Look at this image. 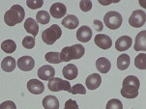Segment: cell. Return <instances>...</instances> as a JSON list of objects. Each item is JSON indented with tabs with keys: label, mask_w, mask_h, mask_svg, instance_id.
Here are the masks:
<instances>
[{
	"label": "cell",
	"mask_w": 146,
	"mask_h": 109,
	"mask_svg": "<svg viewBox=\"0 0 146 109\" xmlns=\"http://www.w3.org/2000/svg\"><path fill=\"white\" fill-rule=\"evenodd\" d=\"M140 82L137 76L129 75L123 81V87L121 89V95L126 98H135L138 96Z\"/></svg>",
	"instance_id": "cell-1"
},
{
	"label": "cell",
	"mask_w": 146,
	"mask_h": 109,
	"mask_svg": "<svg viewBox=\"0 0 146 109\" xmlns=\"http://www.w3.org/2000/svg\"><path fill=\"white\" fill-rule=\"evenodd\" d=\"M25 17V12L21 5L16 4L11 7L8 11L5 13L4 16V21L7 25L9 26H15L17 24L21 23L24 19Z\"/></svg>",
	"instance_id": "cell-2"
},
{
	"label": "cell",
	"mask_w": 146,
	"mask_h": 109,
	"mask_svg": "<svg viewBox=\"0 0 146 109\" xmlns=\"http://www.w3.org/2000/svg\"><path fill=\"white\" fill-rule=\"evenodd\" d=\"M85 48L81 44H74L72 46H66L60 53V59L62 62H69L71 60L80 59L84 55Z\"/></svg>",
	"instance_id": "cell-3"
},
{
	"label": "cell",
	"mask_w": 146,
	"mask_h": 109,
	"mask_svg": "<svg viewBox=\"0 0 146 109\" xmlns=\"http://www.w3.org/2000/svg\"><path fill=\"white\" fill-rule=\"evenodd\" d=\"M62 35V30L57 24H52L42 33V40L46 44H53Z\"/></svg>",
	"instance_id": "cell-4"
},
{
	"label": "cell",
	"mask_w": 146,
	"mask_h": 109,
	"mask_svg": "<svg viewBox=\"0 0 146 109\" xmlns=\"http://www.w3.org/2000/svg\"><path fill=\"white\" fill-rule=\"evenodd\" d=\"M123 21L122 16L118 12L110 11L106 13L104 17V23L108 28L111 29V30H116L121 26Z\"/></svg>",
	"instance_id": "cell-5"
},
{
	"label": "cell",
	"mask_w": 146,
	"mask_h": 109,
	"mask_svg": "<svg viewBox=\"0 0 146 109\" xmlns=\"http://www.w3.org/2000/svg\"><path fill=\"white\" fill-rule=\"evenodd\" d=\"M48 87L52 92H59V91H66L68 93H71L72 88L71 84L68 80H63L58 77H53L49 80Z\"/></svg>",
	"instance_id": "cell-6"
},
{
	"label": "cell",
	"mask_w": 146,
	"mask_h": 109,
	"mask_svg": "<svg viewBox=\"0 0 146 109\" xmlns=\"http://www.w3.org/2000/svg\"><path fill=\"white\" fill-rule=\"evenodd\" d=\"M129 23L135 28H139L145 23V12L143 10H135L129 18Z\"/></svg>",
	"instance_id": "cell-7"
},
{
	"label": "cell",
	"mask_w": 146,
	"mask_h": 109,
	"mask_svg": "<svg viewBox=\"0 0 146 109\" xmlns=\"http://www.w3.org/2000/svg\"><path fill=\"white\" fill-rule=\"evenodd\" d=\"M18 67L21 71H32L35 67V61L31 56H22L18 60Z\"/></svg>",
	"instance_id": "cell-8"
},
{
	"label": "cell",
	"mask_w": 146,
	"mask_h": 109,
	"mask_svg": "<svg viewBox=\"0 0 146 109\" xmlns=\"http://www.w3.org/2000/svg\"><path fill=\"white\" fill-rule=\"evenodd\" d=\"M27 89L34 95H41L44 91V85L38 79H30L27 82Z\"/></svg>",
	"instance_id": "cell-9"
},
{
	"label": "cell",
	"mask_w": 146,
	"mask_h": 109,
	"mask_svg": "<svg viewBox=\"0 0 146 109\" xmlns=\"http://www.w3.org/2000/svg\"><path fill=\"white\" fill-rule=\"evenodd\" d=\"M94 41H95L96 46L102 49H108L112 46L111 39L108 35H105V34H98V35H96Z\"/></svg>",
	"instance_id": "cell-10"
},
{
	"label": "cell",
	"mask_w": 146,
	"mask_h": 109,
	"mask_svg": "<svg viewBox=\"0 0 146 109\" xmlns=\"http://www.w3.org/2000/svg\"><path fill=\"white\" fill-rule=\"evenodd\" d=\"M49 12H50L51 17H53L54 18H63L66 15L67 8L63 3L56 2V3L51 5Z\"/></svg>",
	"instance_id": "cell-11"
},
{
	"label": "cell",
	"mask_w": 146,
	"mask_h": 109,
	"mask_svg": "<svg viewBox=\"0 0 146 109\" xmlns=\"http://www.w3.org/2000/svg\"><path fill=\"white\" fill-rule=\"evenodd\" d=\"M55 75V70L51 66L44 65L38 70V76L42 80H50Z\"/></svg>",
	"instance_id": "cell-12"
},
{
	"label": "cell",
	"mask_w": 146,
	"mask_h": 109,
	"mask_svg": "<svg viewBox=\"0 0 146 109\" xmlns=\"http://www.w3.org/2000/svg\"><path fill=\"white\" fill-rule=\"evenodd\" d=\"M92 38V30L90 27L83 25L78 28L76 32V39L80 41L81 43H87Z\"/></svg>",
	"instance_id": "cell-13"
},
{
	"label": "cell",
	"mask_w": 146,
	"mask_h": 109,
	"mask_svg": "<svg viewBox=\"0 0 146 109\" xmlns=\"http://www.w3.org/2000/svg\"><path fill=\"white\" fill-rule=\"evenodd\" d=\"M85 83L86 87L89 90H96L100 87L101 83H102V78L99 73H92L86 78Z\"/></svg>",
	"instance_id": "cell-14"
},
{
	"label": "cell",
	"mask_w": 146,
	"mask_h": 109,
	"mask_svg": "<svg viewBox=\"0 0 146 109\" xmlns=\"http://www.w3.org/2000/svg\"><path fill=\"white\" fill-rule=\"evenodd\" d=\"M133 40L129 36H122L116 41L115 43V48L118 51H125L128 50L132 46Z\"/></svg>",
	"instance_id": "cell-15"
},
{
	"label": "cell",
	"mask_w": 146,
	"mask_h": 109,
	"mask_svg": "<svg viewBox=\"0 0 146 109\" xmlns=\"http://www.w3.org/2000/svg\"><path fill=\"white\" fill-rule=\"evenodd\" d=\"M62 73L64 77L67 78L68 80H74L78 76V71L76 65H74V64H68V65L63 68Z\"/></svg>",
	"instance_id": "cell-16"
},
{
	"label": "cell",
	"mask_w": 146,
	"mask_h": 109,
	"mask_svg": "<svg viewBox=\"0 0 146 109\" xmlns=\"http://www.w3.org/2000/svg\"><path fill=\"white\" fill-rule=\"evenodd\" d=\"M135 50L137 51H145L146 50V31L143 30L137 35L135 38V46H133Z\"/></svg>",
	"instance_id": "cell-17"
},
{
	"label": "cell",
	"mask_w": 146,
	"mask_h": 109,
	"mask_svg": "<svg viewBox=\"0 0 146 109\" xmlns=\"http://www.w3.org/2000/svg\"><path fill=\"white\" fill-rule=\"evenodd\" d=\"M24 29L26 30V32H28L29 34H31L32 37H35L38 35L39 32V25L36 22V20H34L33 18H28L24 22Z\"/></svg>",
	"instance_id": "cell-18"
},
{
	"label": "cell",
	"mask_w": 146,
	"mask_h": 109,
	"mask_svg": "<svg viewBox=\"0 0 146 109\" xmlns=\"http://www.w3.org/2000/svg\"><path fill=\"white\" fill-rule=\"evenodd\" d=\"M96 68L102 73H108L111 68V64L108 59L106 57H101L96 61Z\"/></svg>",
	"instance_id": "cell-19"
},
{
	"label": "cell",
	"mask_w": 146,
	"mask_h": 109,
	"mask_svg": "<svg viewBox=\"0 0 146 109\" xmlns=\"http://www.w3.org/2000/svg\"><path fill=\"white\" fill-rule=\"evenodd\" d=\"M17 62L12 56H7L1 62V69L6 73H11L16 69Z\"/></svg>",
	"instance_id": "cell-20"
},
{
	"label": "cell",
	"mask_w": 146,
	"mask_h": 109,
	"mask_svg": "<svg viewBox=\"0 0 146 109\" xmlns=\"http://www.w3.org/2000/svg\"><path fill=\"white\" fill-rule=\"evenodd\" d=\"M44 109H59V100L54 96H46L43 100Z\"/></svg>",
	"instance_id": "cell-21"
},
{
	"label": "cell",
	"mask_w": 146,
	"mask_h": 109,
	"mask_svg": "<svg viewBox=\"0 0 146 109\" xmlns=\"http://www.w3.org/2000/svg\"><path fill=\"white\" fill-rule=\"evenodd\" d=\"M80 24V20L74 15H69L65 17L62 20V25L66 27L67 29H76Z\"/></svg>",
	"instance_id": "cell-22"
},
{
	"label": "cell",
	"mask_w": 146,
	"mask_h": 109,
	"mask_svg": "<svg viewBox=\"0 0 146 109\" xmlns=\"http://www.w3.org/2000/svg\"><path fill=\"white\" fill-rule=\"evenodd\" d=\"M130 63H131L130 56H129L128 54L124 53V54H121V55L118 56L117 63H116V65H117L118 70L125 71V70H127V69L129 68V66H130Z\"/></svg>",
	"instance_id": "cell-23"
},
{
	"label": "cell",
	"mask_w": 146,
	"mask_h": 109,
	"mask_svg": "<svg viewBox=\"0 0 146 109\" xmlns=\"http://www.w3.org/2000/svg\"><path fill=\"white\" fill-rule=\"evenodd\" d=\"M1 49L5 53H13L17 49V44L13 40H5L1 44Z\"/></svg>",
	"instance_id": "cell-24"
},
{
	"label": "cell",
	"mask_w": 146,
	"mask_h": 109,
	"mask_svg": "<svg viewBox=\"0 0 146 109\" xmlns=\"http://www.w3.org/2000/svg\"><path fill=\"white\" fill-rule=\"evenodd\" d=\"M36 19L40 24H48L50 20V16L46 11H40L36 15Z\"/></svg>",
	"instance_id": "cell-25"
},
{
	"label": "cell",
	"mask_w": 146,
	"mask_h": 109,
	"mask_svg": "<svg viewBox=\"0 0 146 109\" xmlns=\"http://www.w3.org/2000/svg\"><path fill=\"white\" fill-rule=\"evenodd\" d=\"M135 65L139 70H145L146 69V54L140 53L135 57Z\"/></svg>",
	"instance_id": "cell-26"
},
{
	"label": "cell",
	"mask_w": 146,
	"mask_h": 109,
	"mask_svg": "<svg viewBox=\"0 0 146 109\" xmlns=\"http://www.w3.org/2000/svg\"><path fill=\"white\" fill-rule=\"evenodd\" d=\"M44 59L51 64H59L62 62L60 59V53L58 52H48L44 55Z\"/></svg>",
	"instance_id": "cell-27"
},
{
	"label": "cell",
	"mask_w": 146,
	"mask_h": 109,
	"mask_svg": "<svg viewBox=\"0 0 146 109\" xmlns=\"http://www.w3.org/2000/svg\"><path fill=\"white\" fill-rule=\"evenodd\" d=\"M22 46L27 49H32L35 46V38L32 36H26L22 40Z\"/></svg>",
	"instance_id": "cell-28"
},
{
	"label": "cell",
	"mask_w": 146,
	"mask_h": 109,
	"mask_svg": "<svg viewBox=\"0 0 146 109\" xmlns=\"http://www.w3.org/2000/svg\"><path fill=\"white\" fill-rule=\"evenodd\" d=\"M106 109H123V104L117 98H112L106 103Z\"/></svg>",
	"instance_id": "cell-29"
},
{
	"label": "cell",
	"mask_w": 146,
	"mask_h": 109,
	"mask_svg": "<svg viewBox=\"0 0 146 109\" xmlns=\"http://www.w3.org/2000/svg\"><path fill=\"white\" fill-rule=\"evenodd\" d=\"M43 4H44L43 0H27L26 1V5L32 10L41 8L43 6Z\"/></svg>",
	"instance_id": "cell-30"
},
{
	"label": "cell",
	"mask_w": 146,
	"mask_h": 109,
	"mask_svg": "<svg viewBox=\"0 0 146 109\" xmlns=\"http://www.w3.org/2000/svg\"><path fill=\"white\" fill-rule=\"evenodd\" d=\"M71 93L73 95H76V94H80V95H85L86 94V89L84 86H82L81 84H76L73 86L72 88Z\"/></svg>",
	"instance_id": "cell-31"
},
{
	"label": "cell",
	"mask_w": 146,
	"mask_h": 109,
	"mask_svg": "<svg viewBox=\"0 0 146 109\" xmlns=\"http://www.w3.org/2000/svg\"><path fill=\"white\" fill-rule=\"evenodd\" d=\"M80 7L81 11L83 12H89L92 9V2L89 1V0H82L80 2Z\"/></svg>",
	"instance_id": "cell-32"
},
{
	"label": "cell",
	"mask_w": 146,
	"mask_h": 109,
	"mask_svg": "<svg viewBox=\"0 0 146 109\" xmlns=\"http://www.w3.org/2000/svg\"><path fill=\"white\" fill-rule=\"evenodd\" d=\"M0 109H17V105L14 101L6 100L0 104Z\"/></svg>",
	"instance_id": "cell-33"
},
{
	"label": "cell",
	"mask_w": 146,
	"mask_h": 109,
	"mask_svg": "<svg viewBox=\"0 0 146 109\" xmlns=\"http://www.w3.org/2000/svg\"><path fill=\"white\" fill-rule=\"evenodd\" d=\"M64 109H80V108H78V104L76 101L73 100H69L66 101Z\"/></svg>",
	"instance_id": "cell-34"
},
{
	"label": "cell",
	"mask_w": 146,
	"mask_h": 109,
	"mask_svg": "<svg viewBox=\"0 0 146 109\" xmlns=\"http://www.w3.org/2000/svg\"><path fill=\"white\" fill-rule=\"evenodd\" d=\"M93 24H94V27H95V29L98 32H101V31L103 30L104 24L102 23V21H101V20H99V19H95L94 22H93Z\"/></svg>",
	"instance_id": "cell-35"
}]
</instances>
